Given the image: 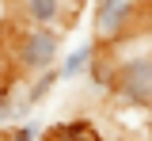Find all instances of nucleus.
Segmentation results:
<instances>
[{"instance_id": "f257e3e1", "label": "nucleus", "mask_w": 152, "mask_h": 141, "mask_svg": "<svg viewBox=\"0 0 152 141\" xmlns=\"http://www.w3.org/2000/svg\"><path fill=\"white\" fill-rule=\"evenodd\" d=\"M61 31L57 27H19L12 31V61L23 73H46L61 61Z\"/></svg>"}, {"instance_id": "f03ea898", "label": "nucleus", "mask_w": 152, "mask_h": 141, "mask_svg": "<svg viewBox=\"0 0 152 141\" xmlns=\"http://www.w3.org/2000/svg\"><path fill=\"white\" fill-rule=\"evenodd\" d=\"M114 95L126 107L152 111V54H133L114 65Z\"/></svg>"}, {"instance_id": "7ed1b4c3", "label": "nucleus", "mask_w": 152, "mask_h": 141, "mask_svg": "<svg viewBox=\"0 0 152 141\" xmlns=\"http://www.w3.org/2000/svg\"><path fill=\"white\" fill-rule=\"evenodd\" d=\"M145 12V0H95V46L118 42Z\"/></svg>"}, {"instance_id": "20e7f679", "label": "nucleus", "mask_w": 152, "mask_h": 141, "mask_svg": "<svg viewBox=\"0 0 152 141\" xmlns=\"http://www.w3.org/2000/svg\"><path fill=\"white\" fill-rule=\"evenodd\" d=\"M15 15L23 27H57L65 23V0H15Z\"/></svg>"}, {"instance_id": "39448f33", "label": "nucleus", "mask_w": 152, "mask_h": 141, "mask_svg": "<svg viewBox=\"0 0 152 141\" xmlns=\"http://www.w3.org/2000/svg\"><path fill=\"white\" fill-rule=\"evenodd\" d=\"M99 57V46L95 42H84V46H76L72 54H65L61 65H57V76L61 80H76V76H88V69H91V61Z\"/></svg>"}, {"instance_id": "423d86ee", "label": "nucleus", "mask_w": 152, "mask_h": 141, "mask_svg": "<svg viewBox=\"0 0 152 141\" xmlns=\"http://www.w3.org/2000/svg\"><path fill=\"white\" fill-rule=\"evenodd\" d=\"M57 84H61V76H57V69H46V73H34V76H31V84H27V95H23V99L31 103V107H38V103L46 99V95L53 92Z\"/></svg>"}, {"instance_id": "0eeeda50", "label": "nucleus", "mask_w": 152, "mask_h": 141, "mask_svg": "<svg viewBox=\"0 0 152 141\" xmlns=\"http://www.w3.org/2000/svg\"><path fill=\"white\" fill-rule=\"evenodd\" d=\"M50 141H99L88 122H61L50 130Z\"/></svg>"}, {"instance_id": "6e6552de", "label": "nucleus", "mask_w": 152, "mask_h": 141, "mask_svg": "<svg viewBox=\"0 0 152 141\" xmlns=\"http://www.w3.org/2000/svg\"><path fill=\"white\" fill-rule=\"evenodd\" d=\"M88 80H91L99 92H114V65L103 61V57H95L91 69H88Z\"/></svg>"}, {"instance_id": "1a4fd4ad", "label": "nucleus", "mask_w": 152, "mask_h": 141, "mask_svg": "<svg viewBox=\"0 0 152 141\" xmlns=\"http://www.w3.org/2000/svg\"><path fill=\"white\" fill-rule=\"evenodd\" d=\"M15 92H12V84H0V126H8V122H15Z\"/></svg>"}, {"instance_id": "9d476101", "label": "nucleus", "mask_w": 152, "mask_h": 141, "mask_svg": "<svg viewBox=\"0 0 152 141\" xmlns=\"http://www.w3.org/2000/svg\"><path fill=\"white\" fill-rule=\"evenodd\" d=\"M42 137V122H23V126H12V130H8V137L4 141H38Z\"/></svg>"}, {"instance_id": "9b49d317", "label": "nucleus", "mask_w": 152, "mask_h": 141, "mask_svg": "<svg viewBox=\"0 0 152 141\" xmlns=\"http://www.w3.org/2000/svg\"><path fill=\"white\" fill-rule=\"evenodd\" d=\"M148 141H152V111H148Z\"/></svg>"}]
</instances>
